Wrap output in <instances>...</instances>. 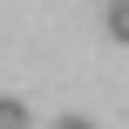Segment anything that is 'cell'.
<instances>
[{
    "instance_id": "obj_2",
    "label": "cell",
    "mask_w": 129,
    "mask_h": 129,
    "mask_svg": "<svg viewBox=\"0 0 129 129\" xmlns=\"http://www.w3.org/2000/svg\"><path fill=\"white\" fill-rule=\"evenodd\" d=\"M109 34L129 48V0H109Z\"/></svg>"
},
{
    "instance_id": "obj_1",
    "label": "cell",
    "mask_w": 129,
    "mask_h": 129,
    "mask_svg": "<svg viewBox=\"0 0 129 129\" xmlns=\"http://www.w3.org/2000/svg\"><path fill=\"white\" fill-rule=\"evenodd\" d=\"M0 129H34V109L20 95H0Z\"/></svg>"
},
{
    "instance_id": "obj_3",
    "label": "cell",
    "mask_w": 129,
    "mask_h": 129,
    "mask_svg": "<svg viewBox=\"0 0 129 129\" xmlns=\"http://www.w3.org/2000/svg\"><path fill=\"white\" fill-rule=\"evenodd\" d=\"M54 129H95V122H88V116H61Z\"/></svg>"
}]
</instances>
